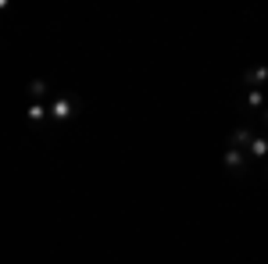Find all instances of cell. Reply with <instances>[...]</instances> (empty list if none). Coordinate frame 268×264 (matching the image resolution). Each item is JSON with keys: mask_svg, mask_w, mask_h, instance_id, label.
Listing matches in <instances>:
<instances>
[{"mask_svg": "<svg viewBox=\"0 0 268 264\" xmlns=\"http://www.w3.org/2000/svg\"><path fill=\"white\" fill-rule=\"evenodd\" d=\"M72 114H76V107H72V100L57 93V97H54V104H50V118H54V121H68Z\"/></svg>", "mask_w": 268, "mask_h": 264, "instance_id": "cell-1", "label": "cell"}, {"mask_svg": "<svg viewBox=\"0 0 268 264\" xmlns=\"http://www.w3.org/2000/svg\"><path fill=\"white\" fill-rule=\"evenodd\" d=\"M226 168H229L232 175H243V168H247V161H243V150L229 147V150H226Z\"/></svg>", "mask_w": 268, "mask_h": 264, "instance_id": "cell-2", "label": "cell"}, {"mask_svg": "<svg viewBox=\"0 0 268 264\" xmlns=\"http://www.w3.org/2000/svg\"><path fill=\"white\" fill-rule=\"evenodd\" d=\"M247 153H250V157H268V139L265 136H250V143H247Z\"/></svg>", "mask_w": 268, "mask_h": 264, "instance_id": "cell-3", "label": "cell"}, {"mask_svg": "<svg viewBox=\"0 0 268 264\" xmlns=\"http://www.w3.org/2000/svg\"><path fill=\"white\" fill-rule=\"evenodd\" d=\"M247 143H250V129H236L229 136V147H236V150H247Z\"/></svg>", "mask_w": 268, "mask_h": 264, "instance_id": "cell-4", "label": "cell"}, {"mask_svg": "<svg viewBox=\"0 0 268 264\" xmlns=\"http://www.w3.org/2000/svg\"><path fill=\"white\" fill-rule=\"evenodd\" d=\"M268 79V68H250L247 72V82H265Z\"/></svg>", "mask_w": 268, "mask_h": 264, "instance_id": "cell-5", "label": "cell"}, {"mask_svg": "<svg viewBox=\"0 0 268 264\" xmlns=\"http://www.w3.org/2000/svg\"><path fill=\"white\" fill-rule=\"evenodd\" d=\"M29 93H33V97H43V93H47V82H43V79H36L33 86H29Z\"/></svg>", "mask_w": 268, "mask_h": 264, "instance_id": "cell-6", "label": "cell"}, {"mask_svg": "<svg viewBox=\"0 0 268 264\" xmlns=\"http://www.w3.org/2000/svg\"><path fill=\"white\" fill-rule=\"evenodd\" d=\"M247 104H250V107H261V104H265V97H261V89H254V93H250V97H247Z\"/></svg>", "mask_w": 268, "mask_h": 264, "instance_id": "cell-7", "label": "cell"}, {"mask_svg": "<svg viewBox=\"0 0 268 264\" xmlns=\"http://www.w3.org/2000/svg\"><path fill=\"white\" fill-rule=\"evenodd\" d=\"M39 118H43V107L33 104V107H29V121H39Z\"/></svg>", "mask_w": 268, "mask_h": 264, "instance_id": "cell-8", "label": "cell"}, {"mask_svg": "<svg viewBox=\"0 0 268 264\" xmlns=\"http://www.w3.org/2000/svg\"><path fill=\"white\" fill-rule=\"evenodd\" d=\"M265 121H268V111H265Z\"/></svg>", "mask_w": 268, "mask_h": 264, "instance_id": "cell-9", "label": "cell"}]
</instances>
